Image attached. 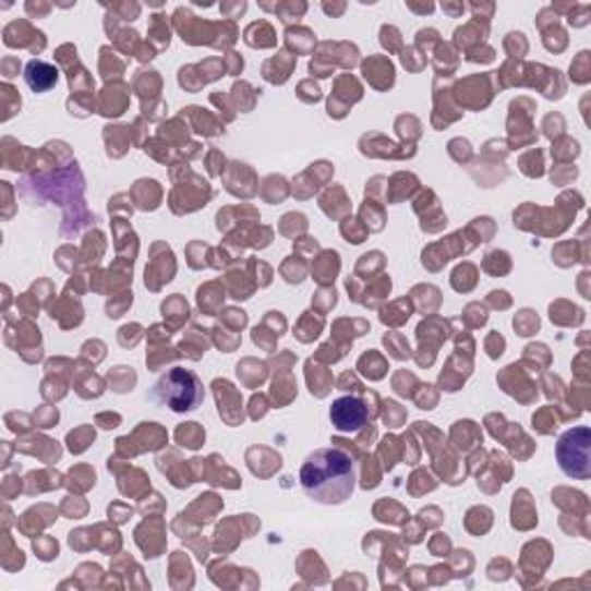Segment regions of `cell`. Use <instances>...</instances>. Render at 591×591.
<instances>
[{
	"mask_svg": "<svg viewBox=\"0 0 591 591\" xmlns=\"http://www.w3.org/2000/svg\"><path fill=\"white\" fill-rule=\"evenodd\" d=\"M301 487L314 502L335 506L347 502L357 490L359 469L340 448H317L301 467Z\"/></svg>",
	"mask_w": 591,
	"mask_h": 591,
	"instance_id": "1",
	"label": "cell"
},
{
	"mask_svg": "<svg viewBox=\"0 0 591 591\" xmlns=\"http://www.w3.org/2000/svg\"><path fill=\"white\" fill-rule=\"evenodd\" d=\"M150 400L179 413L194 411L204 402V384L192 370L171 367L155 382L150 390Z\"/></svg>",
	"mask_w": 591,
	"mask_h": 591,
	"instance_id": "2",
	"label": "cell"
},
{
	"mask_svg": "<svg viewBox=\"0 0 591 591\" xmlns=\"http://www.w3.org/2000/svg\"><path fill=\"white\" fill-rule=\"evenodd\" d=\"M591 432L589 427H574L564 432L557 444V460L566 477L587 479L591 474Z\"/></svg>",
	"mask_w": 591,
	"mask_h": 591,
	"instance_id": "3",
	"label": "cell"
},
{
	"mask_svg": "<svg viewBox=\"0 0 591 591\" xmlns=\"http://www.w3.org/2000/svg\"><path fill=\"white\" fill-rule=\"evenodd\" d=\"M330 423L338 432H359L367 423V407L359 398H338L330 407Z\"/></svg>",
	"mask_w": 591,
	"mask_h": 591,
	"instance_id": "4",
	"label": "cell"
},
{
	"mask_svg": "<svg viewBox=\"0 0 591 591\" xmlns=\"http://www.w3.org/2000/svg\"><path fill=\"white\" fill-rule=\"evenodd\" d=\"M58 82V72L56 68H51L49 63L43 61H31L26 68V84L35 91V93H45L49 91L53 84Z\"/></svg>",
	"mask_w": 591,
	"mask_h": 591,
	"instance_id": "5",
	"label": "cell"
}]
</instances>
